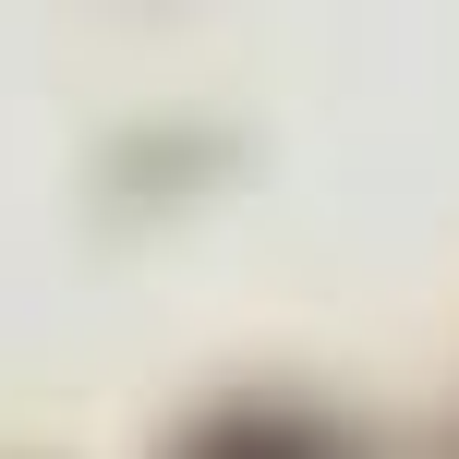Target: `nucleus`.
<instances>
[{
	"instance_id": "nucleus-1",
	"label": "nucleus",
	"mask_w": 459,
	"mask_h": 459,
	"mask_svg": "<svg viewBox=\"0 0 459 459\" xmlns=\"http://www.w3.org/2000/svg\"><path fill=\"white\" fill-rule=\"evenodd\" d=\"M194 459H326L315 436H290V423H218Z\"/></svg>"
}]
</instances>
